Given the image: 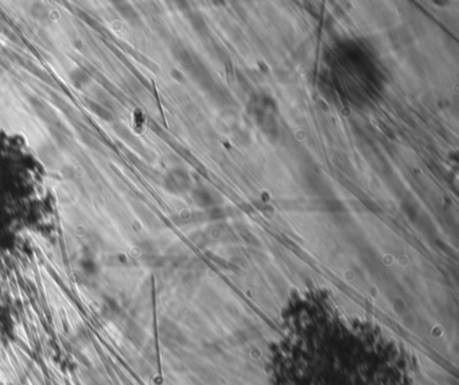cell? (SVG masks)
I'll use <instances>...</instances> for the list:
<instances>
[{"instance_id": "6da1fadb", "label": "cell", "mask_w": 459, "mask_h": 385, "mask_svg": "<svg viewBox=\"0 0 459 385\" xmlns=\"http://www.w3.org/2000/svg\"><path fill=\"white\" fill-rule=\"evenodd\" d=\"M272 357L276 385H404L393 342L361 323L313 317L281 331Z\"/></svg>"}]
</instances>
